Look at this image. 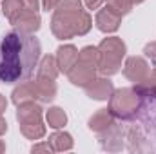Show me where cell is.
<instances>
[{"label": "cell", "mask_w": 156, "mask_h": 154, "mask_svg": "<svg viewBox=\"0 0 156 154\" xmlns=\"http://www.w3.org/2000/svg\"><path fill=\"white\" fill-rule=\"evenodd\" d=\"M40 53V42L31 33H22L16 29L7 33L0 40V82H26L35 73Z\"/></svg>", "instance_id": "cell-1"}, {"label": "cell", "mask_w": 156, "mask_h": 154, "mask_svg": "<svg viewBox=\"0 0 156 154\" xmlns=\"http://www.w3.org/2000/svg\"><path fill=\"white\" fill-rule=\"evenodd\" d=\"M83 9L80 0H62L53 13L51 31L58 40H69L75 37V18Z\"/></svg>", "instance_id": "cell-2"}, {"label": "cell", "mask_w": 156, "mask_h": 154, "mask_svg": "<svg viewBox=\"0 0 156 154\" xmlns=\"http://www.w3.org/2000/svg\"><path fill=\"white\" fill-rule=\"evenodd\" d=\"M127 47L123 44V40L118 37H109L104 38L98 45V73L104 76H113L120 71L122 65V58L125 56Z\"/></svg>", "instance_id": "cell-3"}, {"label": "cell", "mask_w": 156, "mask_h": 154, "mask_svg": "<svg viewBox=\"0 0 156 154\" xmlns=\"http://www.w3.org/2000/svg\"><path fill=\"white\" fill-rule=\"evenodd\" d=\"M16 120L20 132L27 140H40L45 134V125L42 121V107L37 102H24L16 105Z\"/></svg>", "instance_id": "cell-4"}, {"label": "cell", "mask_w": 156, "mask_h": 154, "mask_svg": "<svg viewBox=\"0 0 156 154\" xmlns=\"http://www.w3.org/2000/svg\"><path fill=\"white\" fill-rule=\"evenodd\" d=\"M140 105V96L134 91V87H123L113 91L111 98H109V111L116 120H131L134 113L138 111Z\"/></svg>", "instance_id": "cell-5"}, {"label": "cell", "mask_w": 156, "mask_h": 154, "mask_svg": "<svg viewBox=\"0 0 156 154\" xmlns=\"http://www.w3.org/2000/svg\"><path fill=\"white\" fill-rule=\"evenodd\" d=\"M123 75H125L127 80H131L134 83H140V82H145L151 76V67H149L145 58H142V56H129L125 60V65H123Z\"/></svg>", "instance_id": "cell-6"}, {"label": "cell", "mask_w": 156, "mask_h": 154, "mask_svg": "<svg viewBox=\"0 0 156 154\" xmlns=\"http://www.w3.org/2000/svg\"><path fill=\"white\" fill-rule=\"evenodd\" d=\"M123 129H122V125H118L116 121L107 129V131H104V132H100L98 134V140H100V145H102V149H105V151H111V152H116V151H122V147H123Z\"/></svg>", "instance_id": "cell-7"}, {"label": "cell", "mask_w": 156, "mask_h": 154, "mask_svg": "<svg viewBox=\"0 0 156 154\" xmlns=\"http://www.w3.org/2000/svg\"><path fill=\"white\" fill-rule=\"evenodd\" d=\"M85 94L91 98V100H98V102H104V100H109L115 87H113V82L107 76H100L94 78L93 82H89L85 87Z\"/></svg>", "instance_id": "cell-8"}, {"label": "cell", "mask_w": 156, "mask_h": 154, "mask_svg": "<svg viewBox=\"0 0 156 154\" xmlns=\"http://www.w3.org/2000/svg\"><path fill=\"white\" fill-rule=\"evenodd\" d=\"M96 71H98L96 67L87 65V64L76 60V64H75L73 69L67 73V76H69V82H71L73 85H76V87H85L89 82H93V80L96 78Z\"/></svg>", "instance_id": "cell-9"}, {"label": "cell", "mask_w": 156, "mask_h": 154, "mask_svg": "<svg viewBox=\"0 0 156 154\" xmlns=\"http://www.w3.org/2000/svg\"><path fill=\"white\" fill-rule=\"evenodd\" d=\"M94 24H96V27H98L102 33H115L118 27H120V24H122V16L105 5V7H102V9L96 13Z\"/></svg>", "instance_id": "cell-10"}, {"label": "cell", "mask_w": 156, "mask_h": 154, "mask_svg": "<svg viewBox=\"0 0 156 154\" xmlns=\"http://www.w3.org/2000/svg\"><path fill=\"white\" fill-rule=\"evenodd\" d=\"M40 24H42V20H40V15L38 11H31V9H22V13L16 16V20L13 22V26H15V29L16 31H22V33H35V31H38L40 29Z\"/></svg>", "instance_id": "cell-11"}, {"label": "cell", "mask_w": 156, "mask_h": 154, "mask_svg": "<svg viewBox=\"0 0 156 154\" xmlns=\"http://www.w3.org/2000/svg\"><path fill=\"white\" fill-rule=\"evenodd\" d=\"M56 64H58V69H60V73H64V75H67L71 69H73V65L76 64L78 60V49L75 45H71V44H67V45H60L58 49H56Z\"/></svg>", "instance_id": "cell-12"}, {"label": "cell", "mask_w": 156, "mask_h": 154, "mask_svg": "<svg viewBox=\"0 0 156 154\" xmlns=\"http://www.w3.org/2000/svg\"><path fill=\"white\" fill-rule=\"evenodd\" d=\"M11 100L15 105H20L24 102H37L38 96H37V89H35V82H22L18 83L13 93H11Z\"/></svg>", "instance_id": "cell-13"}, {"label": "cell", "mask_w": 156, "mask_h": 154, "mask_svg": "<svg viewBox=\"0 0 156 154\" xmlns=\"http://www.w3.org/2000/svg\"><path fill=\"white\" fill-rule=\"evenodd\" d=\"M115 116L111 114V111L109 109H100V111H96L94 114L89 118V129L93 131V132H96V134H100V132H104V131H107L113 123H115Z\"/></svg>", "instance_id": "cell-14"}, {"label": "cell", "mask_w": 156, "mask_h": 154, "mask_svg": "<svg viewBox=\"0 0 156 154\" xmlns=\"http://www.w3.org/2000/svg\"><path fill=\"white\" fill-rule=\"evenodd\" d=\"M35 82V89H37V96H38L40 102L44 103H49L55 100L56 96V82L51 80V78H42V76H37Z\"/></svg>", "instance_id": "cell-15"}, {"label": "cell", "mask_w": 156, "mask_h": 154, "mask_svg": "<svg viewBox=\"0 0 156 154\" xmlns=\"http://www.w3.org/2000/svg\"><path fill=\"white\" fill-rule=\"evenodd\" d=\"M58 73H60V69H58L56 58H55V56H51V54H45V56H42V60H40L38 67H37V76L56 80Z\"/></svg>", "instance_id": "cell-16"}, {"label": "cell", "mask_w": 156, "mask_h": 154, "mask_svg": "<svg viewBox=\"0 0 156 154\" xmlns=\"http://www.w3.org/2000/svg\"><path fill=\"white\" fill-rule=\"evenodd\" d=\"M49 143H51L53 151H56V152H64V151H71L73 149V138H71V134H67L64 131L51 134L49 136Z\"/></svg>", "instance_id": "cell-17"}, {"label": "cell", "mask_w": 156, "mask_h": 154, "mask_svg": "<svg viewBox=\"0 0 156 154\" xmlns=\"http://www.w3.org/2000/svg\"><path fill=\"white\" fill-rule=\"evenodd\" d=\"M91 26H93L91 15H89L85 9H82L76 15V18H75V37H83V35H87L89 29H91Z\"/></svg>", "instance_id": "cell-18"}, {"label": "cell", "mask_w": 156, "mask_h": 154, "mask_svg": "<svg viewBox=\"0 0 156 154\" xmlns=\"http://www.w3.org/2000/svg\"><path fill=\"white\" fill-rule=\"evenodd\" d=\"M45 120H47L49 127H53V129H62V127L67 123V114H66L64 109H60V107H51V109L45 113Z\"/></svg>", "instance_id": "cell-19"}, {"label": "cell", "mask_w": 156, "mask_h": 154, "mask_svg": "<svg viewBox=\"0 0 156 154\" xmlns=\"http://www.w3.org/2000/svg\"><path fill=\"white\" fill-rule=\"evenodd\" d=\"M22 9H24V2L22 0H4L2 2V11L7 16L9 24H13L16 20V16L22 13Z\"/></svg>", "instance_id": "cell-20"}, {"label": "cell", "mask_w": 156, "mask_h": 154, "mask_svg": "<svg viewBox=\"0 0 156 154\" xmlns=\"http://www.w3.org/2000/svg\"><path fill=\"white\" fill-rule=\"evenodd\" d=\"M105 2H107V7L113 9L115 13H118L120 16H125L134 5L131 0H105Z\"/></svg>", "instance_id": "cell-21"}, {"label": "cell", "mask_w": 156, "mask_h": 154, "mask_svg": "<svg viewBox=\"0 0 156 154\" xmlns=\"http://www.w3.org/2000/svg\"><path fill=\"white\" fill-rule=\"evenodd\" d=\"M51 151H53V147H51L49 142H45V143H35L31 147V152H51Z\"/></svg>", "instance_id": "cell-22"}, {"label": "cell", "mask_w": 156, "mask_h": 154, "mask_svg": "<svg viewBox=\"0 0 156 154\" xmlns=\"http://www.w3.org/2000/svg\"><path fill=\"white\" fill-rule=\"evenodd\" d=\"M144 53H145V56H147V58H151L153 62H156V42L147 44V45L144 47Z\"/></svg>", "instance_id": "cell-23"}, {"label": "cell", "mask_w": 156, "mask_h": 154, "mask_svg": "<svg viewBox=\"0 0 156 154\" xmlns=\"http://www.w3.org/2000/svg\"><path fill=\"white\" fill-rule=\"evenodd\" d=\"M60 2H62V0H42V5H44L45 11H53V9L58 7Z\"/></svg>", "instance_id": "cell-24"}, {"label": "cell", "mask_w": 156, "mask_h": 154, "mask_svg": "<svg viewBox=\"0 0 156 154\" xmlns=\"http://www.w3.org/2000/svg\"><path fill=\"white\" fill-rule=\"evenodd\" d=\"M105 4V0H85V7L87 9H98Z\"/></svg>", "instance_id": "cell-25"}, {"label": "cell", "mask_w": 156, "mask_h": 154, "mask_svg": "<svg viewBox=\"0 0 156 154\" xmlns=\"http://www.w3.org/2000/svg\"><path fill=\"white\" fill-rule=\"evenodd\" d=\"M24 2V7L26 9H31V11H38L40 0H22Z\"/></svg>", "instance_id": "cell-26"}, {"label": "cell", "mask_w": 156, "mask_h": 154, "mask_svg": "<svg viewBox=\"0 0 156 154\" xmlns=\"http://www.w3.org/2000/svg\"><path fill=\"white\" fill-rule=\"evenodd\" d=\"M5 107H7V100H5V96H2V94H0V114H4Z\"/></svg>", "instance_id": "cell-27"}, {"label": "cell", "mask_w": 156, "mask_h": 154, "mask_svg": "<svg viewBox=\"0 0 156 154\" xmlns=\"http://www.w3.org/2000/svg\"><path fill=\"white\" fill-rule=\"evenodd\" d=\"M5 131H7V121H5V120L2 118V114H0V136H2Z\"/></svg>", "instance_id": "cell-28"}, {"label": "cell", "mask_w": 156, "mask_h": 154, "mask_svg": "<svg viewBox=\"0 0 156 154\" xmlns=\"http://www.w3.org/2000/svg\"><path fill=\"white\" fill-rule=\"evenodd\" d=\"M149 78H151V80H153V82L156 83V67L153 69V71H151V76H149Z\"/></svg>", "instance_id": "cell-29"}, {"label": "cell", "mask_w": 156, "mask_h": 154, "mask_svg": "<svg viewBox=\"0 0 156 154\" xmlns=\"http://www.w3.org/2000/svg\"><path fill=\"white\" fill-rule=\"evenodd\" d=\"M4 151H5V143H4V142L0 140V154L4 152Z\"/></svg>", "instance_id": "cell-30"}, {"label": "cell", "mask_w": 156, "mask_h": 154, "mask_svg": "<svg viewBox=\"0 0 156 154\" xmlns=\"http://www.w3.org/2000/svg\"><path fill=\"white\" fill-rule=\"evenodd\" d=\"M133 4H142V2H145V0H131Z\"/></svg>", "instance_id": "cell-31"}]
</instances>
